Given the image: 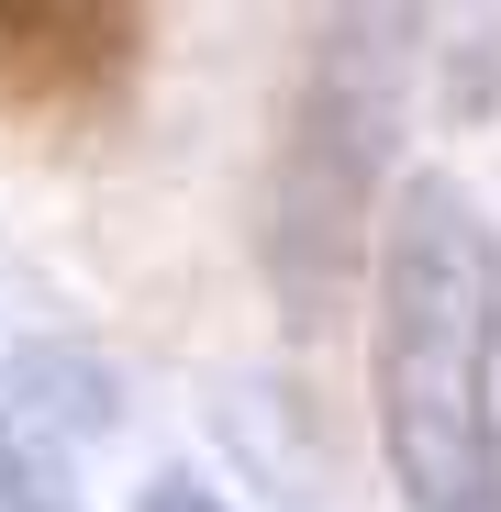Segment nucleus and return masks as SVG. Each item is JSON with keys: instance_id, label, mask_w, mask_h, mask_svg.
I'll list each match as a JSON object with an SVG mask.
<instances>
[{"instance_id": "obj_5", "label": "nucleus", "mask_w": 501, "mask_h": 512, "mask_svg": "<svg viewBox=\"0 0 501 512\" xmlns=\"http://www.w3.org/2000/svg\"><path fill=\"white\" fill-rule=\"evenodd\" d=\"M134 512H234L212 479H190V468H156L145 490H134Z\"/></svg>"}, {"instance_id": "obj_2", "label": "nucleus", "mask_w": 501, "mask_h": 512, "mask_svg": "<svg viewBox=\"0 0 501 512\" xmlns=\"http://www.w3.org/2000/svg\"><path fill=\"white\" fill-rule=\"evenodd\" d=\"M401 101H412V12H334L301 56V101L268 156V212H257V256L290 334H323L357 268L379 256Z\"/></svg>"}, {"instance_id": "obj_1", "label": "nucleus", "mask_w": 501, "mask_h": 512, "mask_svg": "<svg viewBox=\"0 0 501 512\" xmlns=\"http://www.w3.org/2000/svg\"><path fill=\"white\" fill-rule=\"evenodd\" d=\"M368 412L412 512H501V234L446 167L379 212Z\"/></svg>"}, {"instance_id": "obj_4", "label": "nucleus", "mask_w": 501, "mask_h": 512, "mask_svg": "<svg viewBox=\"0 0 501 512\" xmlns=\"http://www.w3.org/2000/svg\"><path fill=\"white\" fill-rule=\"evenodd\" d=\"M0 512H90V501L67 490V457L34 446L12 412H0Z\"/></svg>"}, {"instance_id": "obj_3", "label": "nucleus", "mask_w": 501, "mask_h": 512, "mask_svg": "<svg viewBox=\"0 0 501 512\" xmlns=\"http://www.w3.org/2000/svg\"><path fill=\"white\" fill-rule=\"evenodd\" d=\"M0 412L23 423L34 446H90L101 423H112V368L90 357V346H23L12 368H0Z\"/></svg>"}]
</instances>
